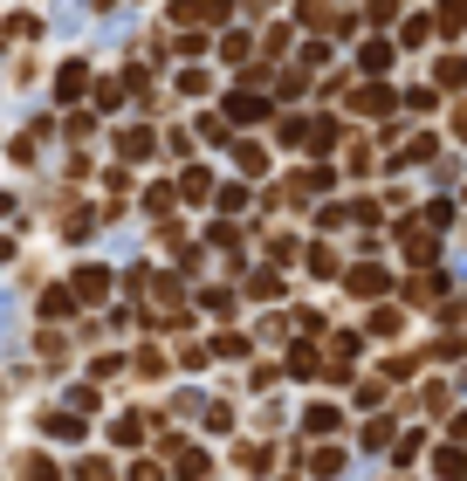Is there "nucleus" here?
<instances>
[{
  "label": "nucleus",
  "instance_id": "nucleus-1",
  "mask_svg": "<svg viewBox=\"0 0 467 481\" xmlns=\"http://www.w3.org/2000/svg\"><path fill=\"white\" fill-rule=\"evenodd\" d=\"M110 145H117V158H124V165H144V158L158 152V138H152V131H144V125L117 131V138H110Z\"/></svg>",
  "mask_w": 467,
  "mask_h": 481
},
{
  "label": "nucleus",
  "instance_id": "nucleus-2",
  "mask_svg": "<svg viewBox=\"0 0 467 481\" xmlns=\"http://www.w3.org/2000/svg\"><path fill=\"white\" fill-rule=\"evenodd\" d=\"M69 289H76V303H104V296H110V268L104 262H83Z\"/></svg>",
  "mask_w": 467,
  "mask_h": 481
},
{
  "label": "nucleus",
  "instance_id": "nucleus-3",
  "mask_svg": "<svg viewBox=\"0 0 467 481\" xmlns=\"http://www.w3.org/2000/svg\"><path fill=\"white\" fill-rule=\"evenodd\" d=\"M351 110H364V117H385V110H392V90H385V83H364V90H351Z\"/></svg>",
  "mask_w": 467,
  "mask_h": 481
},
{
  "label": "nucleus",
  "instance_id": "nucleus-4",
  "mask_svg": "<svg viewBox=\"0 0 467 481\" xmlns=\"http://www.w3.org/2000/svg\"><path fill=\"white\" fill-rule=\"evenodd\" d=\"M343 282H351V296H378V289H385V268H378V262H358Z\"/></svg>",
  "mask_w": 467,
  "mask_h": 481
},
{
  "label": "nucleus",
  "instance_id": "nucleus-5",
  "mask_svg": "<svg viewBox=\"0 0 467 481\" xmlns=\"http://www.w3.org/2000/svg\"><path fill=\"white\" fill-rule=\"evenodd\" d=\"M110 440H117V447H138L144 440V413H117L110 419Z\"/></svg>",
  "mask_w": 467,
  "mask_h": 481
},
{
  "label": "nucleus",
  "instance_id": "nucleus-6",
  "mask_svg": "<svg viewBox=\"0 0 467 481\" xmlns=\"http://www.w3.org/2000/svg\"><path fill=\"white\" fill-rule=\"evenodd\" d=\"M262 117H268L262 96H234V104H227V125H262Z\"/></svg>",
  "mask_w": 467,
  "mask_h": 481
},
{
  "label": "nucleus",
  "instance_id": "nucleus-7",
  "mask_svg": "<svg viewBox=\"0 0 467 481\" xmlns=\"http://www.w3.org/2000/svg\"><path fill=\"white\" fill-rule=\"evenodd\" d=\"M69 310H76V289H48L42 296V316H48V324H63Z\"/></svg>",
  "mask_w": 467,
  "mask_h": 481
},
{
  "label": "nucleus",
  "instance_id": "nucleus-8",
  "mask_svg": "<svg viewBox=\"0 0 467 481\" xmlns=\"http://www.w3.org/2000/svg\"><path fill=\"white\" fill-rule=\"evenodd\" d=\"M303 426H310V434H337L343 413H337V406H310V413H303Z\"/></svg>",
  "mask_w": 467,
  "mask_h": 481
},
{
  "label": "nucleus",
  "instance_id": "nucleus-9",
  "mask_svg": "<svg viewBox=\"0 0 467 481\" xmlns=\"http://www.w3.org/2000/svg\"><path fill=\"white\" fill-rule=\"evenodd\" d=\"M55 96H63V104H69V96H83V63H63V69H55Z\"/></svg>",
  "mask_w": 467,
  "mask_h": 481
},
{
  "label": "nucleus",
  "instance_id": "nucleus-10",
  "mask_svg": "<svg viewBox=\"0 0 467 481\" xmlns=\"http://www.w3.org/2000/svg\"><path fill=\"white\" fill-rule=\"evenodd\" d=\"M433 21H440L447 35H461V28H467V0H440V15H433Z\"/></svg>",
  "mask_w": 467,
  "mask_h": 481
},
{
  "label": "nucleus",
  "instance_id": "nucleus-11",
  "mask_svg": "<svg viewBox=\"0 0 467 481\" xmlns=\"http://www.w3.org/2000/svg\"><path fill=\"white\" fill-rule=\"evenodd\" d=\"M433 83H440V90H461V83H467V63H461V55H447V63L433 69Z\"/></svg>",
  "mask_w": 467,
  "mask_h": 481
},
{
  "label": "nucleus",
  "instance_id": "nucleus-12",
  "mask_svg": "<svg viewBox=\"0 0 467 481\" xmlns=\"http://www.w3.org/2000/svg\"><path fill=\"white\" fill-rule=\"evenodd\" d=\"M42 426H48V434H55V440H83V419H69V413H48Z\"/></svg>",
  "mask_w": 467,
  "mask_h": 481
},
{
  "label": "nucleus",
  "instance_id": "nucleus-13",
  "mask_svg": "<svg viewBox=\"0 0 467 481\" xmlns=\"http://www.w3.org/2000/svg\"><path fill=\"white\" fill-rule=\"evenodd\" d=\"M214 357H234V365H241V357H248V337H241V330H227V337H214Z\"/></svg>",
  "mask_w": 467,
  "mask_h": 481
},
{
  "label": "nucleus",
  "instance_id": "nucleus-14",
  "mask_svg": "<svg viewBox=\"0 0 467 481\" xmlns=\"http://www.w3.org/2000/svg\"><path fill=\"white\" fill-rule=\"evenodd\" d=\"M358 63H364V69H372V76H378V69L392 63V42H364V48H358Z\"/></svg>",
  "mask_w": 467,
  "mask_h": 481
},
{
  "label": "nucleus",
  "instance_id": "nucleus-15",
  "mask_svg": "<svg viewBox=\"0 0 467 481\" xmlns=\"http://www.w3.org/2000/svg\"><path fill=\"white\" fill-rule=\"evenodd\" d=\"M310 467H316V475H343V467H351V454H343V447H323Z\"/></svg>",
  "mask_w": 467,
  "mask_h": 481
},
{
  "label": "nucleus",
  "instance_id": "nucleus-16",
  "mask_svg": "<svg viewBox=\"0 0 467 481\" xmlns=\"http://www.w3.org/2000/svg\"><path fill=\"white\" fill-rule=\"evenodd\" d=\"M316 372V351L310 344H296V351H289V378H310Z\"/></svg>",
  "mask_w": 467,
  "mask_h": 481
},
{
  "label": "nucleus",
  "instance_id": "nucleus-17",
  "mask_svg": "<svg viewBox=\"0 0 467 481\" xmlns=\"http://www.w3.org/2000/svg\"><path fill=\"white\" fill-rule=\"evenodd\" d=\"M144 206H152V214H172V206H179V186H152V193H144Z\"/></svg>",
  "mask_w": 467,
  "mask_h": 481
},
{
  "label": "nucleus",
  "instance_id": "nucleus-18",
  "mask_svg": "<svg viewBox=\"0 0 467 481\" xmlns=\"http://www.w3.org/2000/svg\"><path fill=\"white\" fill-rule=\"evenodd\" d=\"M433 467H440V475H467V454H461V447H440Z\"/></svg>",
  "mask_w": 467,
  "mask_h": 481
},
{
  "label": "nucleus",
  "instance_id": "nucleus-19",
  "mask_svg": "<svg viewBox=\"0 0 467 481\" xmlns=\"http://www.w3.org/2000/svg\"><path fill=\"white\" fill-rule=\"evenodd\" d=\"M179 193H193V200H200V193H214V172H200V165H193L186 179H179Z\"/></svg>",
  "mask_w": 467,
  "mask_h": 481
},
{
  "label": "nucleus",
  "instance_id": "nucleus-20",
  "mask_svg": "<svg viewBox=\"0 0 467 481\" xmlns=\"http://www.w3.org/2000/svg\"><path fill=\"white\" fill-rule=\"evenodd\" d=\"M206 434H234V406H206Z\"/></svg>",
  "mask_w": 467,
  "mask_h": 481
},
{
  "label": "nucleus",
  "instance_id": "nucleus-21",
  "mask_svg": "<svg viewBox=\"0 0 467 481\" xmlns=\"http://www.w3.org/2000/svg\"><path fill=\"white\" fill-rule=\"evenodd\" d=\"M426 35H433V21H426V15H412V21H405V35H399V42H405V48H420Z\"/></svg>",
  "mask_w": 467,
  "mask_h": 481
},
{
  "label": "nucleus",
  "instance_id": "nucleus-22",
  "mask_svg": "<svg viewBox=\"0 0 467 481\" xmlns=\"http://www.w3.org/2000/svg\"><path fill=\"white\" fill-rule=\"evenodd\" d=\"M234 165H241V172H262L268 152H262V145H241V152H234Z\"/></svg>",
  "mask_w": 467,
  "mask_h": 481
},
{
  "label": "nucleus",
  "instance_id": "nucleus-23",
  "mask_svg": "<svg viewBox=\"0 0 467 481\" xmlns=\"http://www.w3.org/2000/svg\"><path fill=\"white\" fill-rule=\"evenodd\" d=\"M420 447H426L420 434H399V447H392V461H399V467H405V461H420Z\"/></svg>",
  "mask_w": 467,
  "mask_h": 481
},
{
  "label": "nucleus",
  "instance_id": "nucleus-24",
  "mask_svg": "<svg viewBox=\"0 0 467 481\" xmlns=\"http://www.w3.org/2000/svg\"><path fill=\"white\" fill-rule=\"evenodd\" d=\"M179 467H186V475H206L214 461H206V447H179Z\"/></svg>",
  "mask_w": 467,
  "mask_h": 481
},
{
  "label": "nucleus",
  "instance_id": "nucleus-25",
  "mask_svg": "<svg viewBox=\"0 0 467 481\" xmlns=\"http://www.w3.org/2000/svg\"><path fill=\"white\" fill-rule=\"evenodd\" d=\"M220 55H227V63H241V55H248V35L227 28V35H220Z\"/></svg>",
  "mask_w": 467,
  "mask_h": 481
},
{
  "label": "nucleus",
  "instance_id": "nucleus-26",
  "mask_svg": "<svg viewBox=\"0 0 467 481\" xmlns=\"http://www.w3.org/2000/svg\"><path fill=\"white\" fill-rule=\"evenodd\" d=\"M206 90V69H179V96H200Z\"/></svg>",
  "mask_w": 467,
  "mask_h": 481
},
{
  "label": "nucleus",
  "instance_id": "nucleus-27",
  "mask_svg": "<svg viewBox=\"0 0 467 481\" xmlns=\"http://www.w3.org/2000/svg\"><path fill=\"white\" fill-rule=\"evenodd\" d=\"M310 145H316V152H330V145H337V117H323V125L310 131Z\"/></svg>",
  "mask_w": 467,
  "mask_h": 481
},
{
  "label": "nucleus",
  "instance_id": "nucleus-28",
  "mask_svg": "<svg viewBox=\"0 0 467 481\" xmlns=\"http://www.w3.org/2000/svg\"><path fill=\"white\" fill-rule=\"evenodd\" d=\"M200 303H206V310H214V316H234V296H227V289H206Z\"/></svg>",
  "mask_w": 467,
  "mask_h": 481
},
{
  "label": "nucleus",
  "instance_id": "nucleus-29",
  "mask_svg": "<svg viewBox=\"0 0 467 481\" xmlns=\"http://www.w3.org/2000/svg\"><path fill=\"white\" fill-rule=\"evenodd\" d=\"M96 406V386H69V413H90Z\"/></svg>",
  "mask_w": 467,
  "mask_h": 481
},
{
  "label": "nucleus",
  "instance_id": "nucleus-30",
  "mask_svg": "<svg viewBox=\"0 0 467 481\" xmlns=\"http://www.w3.org/2000/svg\"><path fill=\"white\" fill-rule=\"evenodd\" d=\"M399 324H405V310H378V316H372V330H378V337H392Z\"/></svg>",
  "mask_w": 467,
  "mask_h": 481
},
{
  "label": "nucleus",
  "instance_id": "nucleus-31",
  "mask_svg": "<svg viewBox=\"0 0 467 481\" xmlns=\"http://www.w3.org/2000/svg\"><path fill=\"white\" fill-rule=\"evenodd\" d=\"M453 131H461V138H467V104H453Z\"/></svg>",
  "mask_w": 467,
  "mask_h": 481
},
{
  "label": "nucleus",
  "instance_id": "nucleus-32",
  "mask_svg": "<svg viewBox=\"0 0 467 481\" xmlns=\"http://www.w3.org/2000/svg\"><path fill=\"white\" fill-rule=\"evenodd\" d=\"M7 214H15V193H0V220H7Z\"/></svg>",
  "mask_w": 467,
  "mask_h": 481
},
{
  "label": "nucleus",
  "instance_id": "nucleus-33",
  "mask_svg": "<svg viewBox=\"0 0 467 481\" xmlns=\"http://www.w3.org/2000/svg\"><path fill=\"white\" fill-rule=\"evenodd\" d=\"M7 255H15V241H7V234H0V262H7Z\"/></svg>",
  "mask_w": 467,
  "mask_h": 481
}]
</instances>
